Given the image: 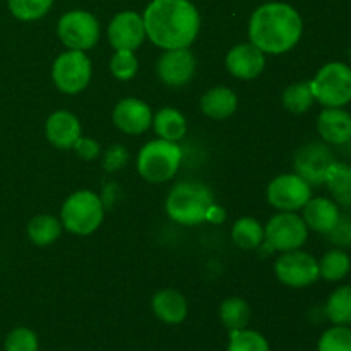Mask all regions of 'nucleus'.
<instances>
[{
    "label": "nucleus",
    "instance_id": "dca6fc26",
    "mask_svg": "<svg viewBox=\"0 0 351 351\" xmlns=\"http://www.w3.org/2000/svg\"><path fill=\"white\" fill-rule=\"evenodd\" d=\"M226 71L237 79L252 81L263 74L266 67V53L254 43L235 45L225 57Z\"/></svg>",
    "mask_w": 351,
    "mask_h": 351
},
{
    "label": "nucleus",
    "instance_id": "412c9836",
    "mask_svg": "<svg viewBox=\"0 0 351 351\" xmlns=\"http://www.w3.org/2000/svg\"><path fill=\"white\" fill-rule=\"evenodd\" d=\"M239 108V96L226 86H215L201 98V110L213 120H226Z\"/></svg>",
    "mask_w": 351,
    "mask_h": 351
},
{
    "label": "nucleus",
    "instance_id": "9b49d317",
    "mask_svg": "<svg viewBox=\"0 0 351 351\" xmlns=\"http://www.w3.org/2000/svg\"><path fill=\"white\" fill-rule=\"evenodd\" d=\"M267 202L278 211H302L312 197V185L298 173H281L269 182L266 191Z\"/></svg>",
    "mask_w": 351,
    "mask_h": 351
},
{
    "label": "nucleus",
    "instance_id": "a211bd4d",
    "mask_svg": "<svg viewBox=\"0 0 351 351\" xmlns=\"http://www.w3.org/2000/svg\"><path fill=\"white\" fill-rule=\"evenodd\" d=\"M317 132L328 146L351 143V113L345 108H324L317 117Z\"/></svg>",
    "mask_w": 351,
    "mask_h": 351
},
{
    "label": "nucleus",
    "instance_id": "0eeeda50",
    "mask_svg": "<svg viewBox=\"0 0 351 351\" xmlns=\"http://www.w3.org/2000/svg\"><path fill=\"white\" fill-rule=\"evenodd\" d=\"M308 228L298 213L280 211L271 216L264 226V243L261 247L267 252H290L305 245Z\"/></svg>",
    "mask_w": 351,
    "mask_h": 351
},
{
    "label": "nucleus",
    "instance_id": "7ed1b4c3",
    "mask_svg": "<svg viewBox=\"0 0 351 351\" xmlns=\"http://www.w3.org/2000/svg\"><path fill=\"white\" fill-rule=\"evenodd\" d=\"M215 204V195L199 182H178L168 192L165 209L171 221L195 226L206 221V213Z\"/></svg>",
    "mask_w": 351,
    "mask_h": 351
},
{
    "label": "nucleus",
    "instance_id": "1a4fd4ad",
    "mask_svg": "<svg viewBox=\"0 0 351 351\" xmlns=\"http://www.w3.org/2000/svg\"><path fill=\"white\" fill-rule=\"evenodd\" d=\"M57 36L67 50H91L101 36L96 16L89 10L74 9L65 12L57 23Z\"/></svg>",
    "mask_w": 351,
    "mask_h": 351
},
{
    "label": "nucleus",
    "instance_id": "2eb2a0df",
    "mask_svg": "<svg viewBox=\"0 0 351 351\" xmlns=\"http://www.w3.org/2000/svg\"><path fill=\"white\" fill-rule=\"evenodd\" d=\"M112 120L120 132L141 136L153 125V110L139 98H123L113 108Z\"/></svg>",
    "mask_w": 351,
    "mask_h": 351
},
{
    "label": "nucleus",
    "instance_id": "aec40b11",
    "mask_svg": "<svg viewBox=\"0 0 351 351\" xmlns=\"http://www.w3.org/2000/svg\"><path fill=\"white\" fill-rule=\"evenodd\" d=\"M151 307H153L154 315L160 319L165 324L177 326L187 319L189 314V304L187 298L177 290H160L154 293L153 300H151Z\"/></svg>",
    "mask_w": 351,
    "mask_h": 351
},
{
    "label": "nucleus",
    "instance_id": "f3484780",
    "mask_svg": "<svg viewBox=\"0 0 351 351\" xmlns=\"http://www.w3.org/2000/svg\"><path fill=\"white\" fill-rule=\"evenodd\" d=\"M45 136L57 149H72L75 141L82 136L81 122L72 112L57 110L45 122Z\"/></svg>",
    "mask_w": 351,
    "mask_h": 351
},
{
    "label": "nucleus",
    "instance_id": "f257e3e1",
    "mask_svg": "<svg viewBox=\"0 0 351 351\" xmlns=\"http://www.w3.org/2000/svg\"><path fill=\"white\" fill-rule=\"evenodd\" d=\"M143 19L146 38L161 50L191 48L201 31V14L191 0H151Z\"/></svg>",
    "mask_w": 351,
    "mask_h": 351
},
{
    "label": "nucleus",
    "instance_id": "473e14b6",
    "mask_svg": "<svg viewBox=\"0 0 351 351\" xmlns=\"http://www.w3.org/2000/svg\"><path fill=\"white\" fill-rule=\"evenodd\" d=\"M317 351H351L350 326H332L319 338Z\"/></svg>",
    "mask_w": 351,
    "mask_h": 351
},
{
    "label": "nucleus",
    "instance_id": "9d476101",
    "mask_svg": "<svg viewBox=\"0 0 351 351\" xmlns=\"http://www.w3.org/2000/svg\"><path fill=\"white\" fill-rule=\"evenodd\" d=\"M274 274L288 288H308L321 278L319 261L300 249L281 252L274 263Z\"/></svg>",
    "mask_w": 351,
    "mask_h": 351
},
{
    "label": "nucleus",
    "instance_id": "423d86ee",
    "mask_svg": "<svg viewBox=\"0 0 351 351\" xmlns=\"http://www.w3.org/2000/svg\"><path fill=\"white\" fill-rule=\"evenodd\" d=\"M308 82L314 99L324 108H343L351 103V67L345 62L322 65Z\"/></svg>",
    "mask_w": 351,
    "mask_h": 351
},
{
    "label": "nucleus",
    "instance_id": "a878e982",
    "mask_svg": "<svg viewBox=\"0 0 351 351\" xmlns=\"http://www.w3.org/2000/svg\"><path fill=\"white\" fill-rule=\"evenodd\" d=\"M351 269V259L345 249H331L322 256V259L319 261V274H321L322 280L336 281L345 280L350 274Z\"/></svg>",
    "mask_w": 351,
    "mask_h": 351
},
{
    "label": "nucleus",
    "instance_id": "4c0bfd02",
    "mask_svg": "<svg viewBox=\"0 0 351 351\" xmlns=\"http://www.w3.org/2000/svg\"><path fill=\"white\" fill-rule=\"evenodd\" d=\"M225 218H226L225 209H223L219 204H216V202L215 204H211V208H209L208 213H206V221L216 223V225L225 221Z\"/></svg>",
    "mask_w": 351,
    "mask_h": 351
},
{
    "label": "nucleus",
    "instance_id": "bb28decb",
    "mask_svg": "<svg viewBox=\"0 0 351 351\" xmlns=\"http://www.w3.org/2000/svg\"><path fill=\"white\" fill-rule=\"evenodd\" d=\"M324 312L335 326H351V285L338 287L329 295Z\"/></svg>",
    "mask_w": 351,
    "mask_h": 351
},
{
    "label": "nucleus",
    "instance_id": "b1692460",
    "mask_svg": "<svg viewBox=\"0 0 351 351\" xmlns=\"http://www.w3.org/2000/svg\"><path fill=\"white\" fill-rule=\"evenodd\" d=\"M27 239L36 247H48L60 239L64 226L58 218L51 215H38L27 223Z\"/></svg>",
    "mask_w": 351,
    "mask_h": 351
},
{
    "label": "nucleus",
    "instance_id": "e433bc0d",
    "mask_svg": "<svg viewBox=\"0 0 351 351\" xmlns=\"http://www.w3.org/2000/svg\"><path fill=\"white\" fill-rule=\"evenodd\" d=\"M72 151H74L81 160L93 161L101 154V146H99L95 139H91V137L81 136L77 141H75L74 146H72Z\"/></svg>",
    "mask_w": 351,
    "mask_h": 351
},
{
    "label": "nucleus",
    "instance_id": "c756f323",
    "mask_svg": "<svg viewBox=\"0 0 351 351\" xmlns=\"http://www.w3.org/2000/svg\"><path fill=\"white\" fill-rule=\"evenodd\" d=\"M53 2L55 0H7V7L17 21L33 23L47 16Z\"/></svg>",
    "mask_w": 351,
    "mask_h": 351
},
{
    "label": "nucleus",
    "instance_id": "39448f33",
    "mask_svg": "<svg viewBox=\"0 0 351 351\" xmlns=\"http://www.w3.org/2000/svg\"><path fill=\"white\" fill-rule=\"evenodd\" d=\"M103 219H105V204L98 194L86 189L71 194L62 204V226L72 235H93L101 226Z\"/></svg>",
    "mask_w": 351,
    "mask_h": 351
},
{
    "label": "nucleus",
    "instance_id": "f03ea898",
    "mask_svg": "<svg viewBox=\"0 0 351 351\" xmlns=\"http://www.w3.org/2000/svg\"><path fill=\"white\" fill-rule=\"evenodd\" d=\"M304 34V21L293 5L266 2L249 19V41L266 55H283L293 50Z\"/></svg>",
    "mask_w": 351,
    "mask_h": 351
},
{
    "label": "nucleus",
    "instance_id": "393cba45",
    "mask_svg": "<svg viewBox=\"0 0 351 351\" xmlns=\"http://www.w3.org/2000/svg\"><path fill=\"white\" fill-rule=\"evenodd\" d=\"M232 240L239 249L257 250L264 243V226L252 216H243L233 225Z\"/></svg>",
    "mask_w": 351,
    "mask_h": 351
},
{
    "label": "nucleus",
    "instance_id": "6ab92c4d",
    "mask_svg": "<svg viewBox=\"0 0 351 351\" xmlns=\"http://www.w3.org/2000/svg\"><path fill=\"white\" fill-rule=\"evenodd\" d=\"M339 216V206L328 197H311V201L302 208V218L307 228L321 235H328L335 228Z\"/></svg>",
    "mask_w": 351,
    "mask_h": 351
},
{
    "label": "nucleus",
    "instance_id": "4468645a",
    "mask_svg": "<svg viewBox=\"0 0 351 351\" xmlns=\"http://www.w3.org/2000/svg\"><path fill=\"white\" fill-rule=\"evenodd\" d=\"M332 161H335V156L328 144L308 143L295 154V173L300 175L311 185H322L326 170Z\"/></svg>",
    "mask_w": 351,
    "mask_h": 351
},
{
    "label": "nucleus",
    "instance_id": "5701e85b",
    "mask_svg": "<svg viewBox=\"0 0 351 351\" xmlns=\"http://www.w3.org/2000/svg\"><path fill=\"white\" fill-rule=\"evenodd\" d=\"M153 129L160 139L178 143L187 134L189 123L180 110L173 106H165L160 112H156V115H153Z\"/></svg>",
    "mask_w": 351,
    "mask_h": 351
},
{
    "label": "nucleus",
    "instance_id": "6e6552de",
    "mask_svg": "<svg viewBox=\"0 0 351 351\" xmlns=\"http://www.w3.org/2000/svg\"><path fill=\"white\" fill-rule=\"evenodd\" d=\"M91 58L81 50H67L55 58L51 65V81L64 95H79L91 82Z\"/></svg>",
    "mask_w": 351,
    "mask_h": 351
},
{
    "label": "nucleus",
    "instance_id": "cd10ccee",
    "mask_svg": "<svg viewBox=\"0 0 351 351\" xmlns=\"http://www.w3.org/2000/svg\"><path fill=\"white\" fill-rule=\"evenodd\" d=\"M219 319H221L223 326L230 331L247 328L250 321L249 304L240 297L225 298L219 305Z\"/></svg>",
    "mask_w": 351,
    "mask_h": 351
},
{
    "label": "nucleus",
    "instance_id": "ddd939ff",
    "mask_svg": "<svg viewBox=\"0 0 351 351\" xmlns=\"http://www.w3.org/2000/svg\"><path fill=\"white\" fill-rule=\"evenodd\" d=\"M195 65L197 62L191 48L165 50L156 62V75L163 84L170 88H182L192 81Z\"/></svg>",
    "mask_w": 351,
    "mask_h": 351
},
{
    "label": "nucleus",
    "instance_id": "c85d7f7f",
    "mask_svg": "<svg viewBox=\"0 0 351 351\" xmlns=\"http://www.w3.org/2000/svg\"><path fill=\"white\" fill-rule=\"evenodd\" d=\"M281 103H283L285 110L295 113V115H302V113L308 112L315 103L311 89V82H293L288 88H285L283 95H281Z\"/></svg>",
    "mask_w": 351,
    "mask_h": 351
},
{
    "label": "nucleus",
    "instance_id": "2f4dec72",
    "mask_svg": "<svg viewBox=\"0 0 351 351\" xmlns=\"http://www.w3.org/2000/svg\"><path fill=\"white\" fill-rule=\"evenodd\" d=\"M139 71V60L136 57V51L132 50H115V53L110 58V72L119 81H130L136 77Z\"/></svg>",
    "mask_w": 351,
    "mask_h": 351
},
{
    "label": "nucleus",
    "instance_id": "c9c22d12",
    "mask_svg": "<svg viewBox=\"0 0 351 351\" xmlns=\"http://www.w3.org/2000/svg\"><path fill=\"white\" fill-rule=\"evenodd\" d=\"M326 237H328L329 242H331L332 245L338 247V249H348V247H351V216H339L335 228H332Z\"/></svg>",
    "mask_w": 351,
    "mask_h": 351
},
{
    "label": "nucleus",
    "instance_id": "4be33fe9",
    "mask_svg": "<svg viewBox=\"0 0 351 351\" xmlns=\"http://www.w3.org/2000/svg\"><path fill=\"white\" fill-rule=\"evenodd\" d=\"M324 185L332 194V201L343 208H351V165L332 161L324 175Z\"/></svg>",
    "mask_w": 351,
    "mask_h": 351
},
{
    "label": "nucleus",
    "instance_id": "20e7f679",
    "mask_svg": "<svg viewBox=\"0 0 351 351\" xmlns=\"http://www.w3.org/2000/svg\"><path fill=\"white\" fill-rule=\"evenodd\" d=\"M182 147L178 143L153 139L144 144L137 153V171L149 184H163L177 175L182 165Z\"/></svg>",
    "mask_w": 351,
    "mask_h": 351
},
{
    "label": "nucleus",
    "instance_id": "f8f14e48",
    "mask_svg": "<svg viewBox=\"0 0 351 351\" xmlns=\"http://www.w3.org/2000/svg\"><path fill=\"white\" fill-rule=\"evenodd\" d=\"M106 36L113 50L136 51L146 40L143 14L134 10H122L115 14L106 27Z\"/></svg>",
    "mask_w": 351,
    "mask_h": 351
},
{
    "label": "nucleus",
    "instance_id": "f704fd0d",
    "mask_svg": "<svg viewBox=\"0 0 351 351\" xmlns=\"http://www.w3.org/2000/svg\"><path fill=\"white\" fill-rule=\"evenodd\" d=\"M129 158L130 154L125 146H122V144H113V146H110L108 149L105 151V154H103L101 167L103 170L110 171V173H115V171L127 167Z\"/></svg>",
    "mask_w": 351,
    "mask_h": 351
},
{
    "label": "nucleus",
    "instance_id": "72a5a7b5",
    "mask_svg": "<svg viewBox=\"0 0 351 351\" xmlns=\"http://www.w3.org/2000/svg\"><path fill=\"white\" fill-rule=\"evenodd\" d=\"M38 348L40 343L36 332L24 326L12 329L3 341V351H38Z\"/></svg>",
    "mask_w": 351,
    "mask_h": 351
},
{
    "label": "nucleus",
    "instance_id": "58836bf2",
    "mask_svg": "<svg viewBox=\"0 0 351 351\" xmlns=\"http://www.w3.org/2000/svg\"><path fill=\"white\" fill-rule=\"evenodd\" d=\"M350 60H351V50H350Z\"/></svg>",
    "mask_w": 351,
    "mask_h": 351
},
{
    "label": "nucleus",
    "instance_id": "7c9ffc66",
    "mask_svg": "<svg viewBox=\"0 0 351 351\" xmlns=\"http://www.w3.org/2000/svg\"><path fill=\"white\" fill-rule=\"evenodd\" d=\"M228 351H271V346L261 332L243 328L230 331Z\"/></svg>",
    "mask_w": 351,
    "mask_h": 351
}]
</instances>
